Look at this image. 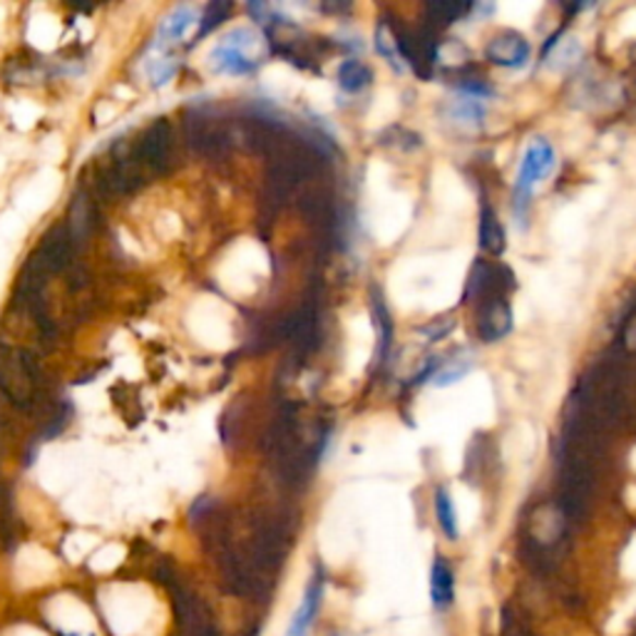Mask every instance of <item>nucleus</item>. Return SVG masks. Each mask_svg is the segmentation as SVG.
<instances>
[{"mask_svg": "<svg viewBox=\"0 0 636 636\" xmlns=\"http://www.w3.org/2000/svg\"><path fill=\"white\" fill-rule=\"evenodd\" d=\"M375 45H379L381 56L388 58L393 65L400 68V48H398V31H393L391 23H383L375 33Z\"/></svg>", "mask_w": 636, "mask_h": 636, "instance_id": "obj_20", "label": "nucleus"}, {"mask_svg": "<svg viewBox=\"0 0 636 636\" xmlns=\"http://www.w3.org/2000/svg\"><path fill=\"white\" fill-rule=\"evenodd\" d=\"M475 326H478V336L485 340V344H495V340L509 334V328H513V311H509L503 293L478 303Z\"/></svg>", "mask_w": 636, "mask_h": 636, "instance_id": "obj_8", "label": "nucleus"}, {"mask_svg": "<svg viewBox=\"0 0 636 636\" xmlns=\"http://www.w3.org/2000/svg\"><path fill=\"white\" fill-rule=\"evenodd\" d=\"M97 184H100V190L110 196L130 194L145 184V169L137 163L134 152H124V155L110 157V163H107L100 169V175H97Z\"/></svg>", "mask_w": 636, "mask_h": 636, "instance_id": "obj_3", "label": "nucleus"}, {"mask_svg": "<svg viewBox=\"0 0 636 636\" xmlns=\"http://www.w3.org/2000/svg\"><path fill=\"white\" fill-rule=\"evenodd\" d=\"M187 137H190L192 147L204 152V155H219L227 147V132L204 107H192L187 112Z\"/></svg>", "mask_w": 636, "mask_h": 636, "instance_id": "obj_5", "label": "nucleus"}, {"mask_svg": "<svg viewBox=\"0 0 636 636\" xmlns=\"http://www.w3.org/2000/svg\"><path fill=\"white\" fill-rule=\"evenodd\" d=\"M194 21H196V13L192 11V8H179V11H175L163 23V28H159V45L177 43Z\"/></svg>", "mask_w": 636, "mask_h": 636, "instance_id": "obj_16", "label": "nucleus"}, {"mask_svg": "<svg viewBox=\"0 0 636 636\" xmlns=\"http://www.w3.org/2000/svg\"><path fill=\"white\" fill-rule=\"evenodd\" d=\"M89 224H93V207H89V202L85 196H75L73 207H70V221H68V229L70 235H73L75 244L83 241V237L89 231Z\"/></svg>", "mask_w": 636, "mask_h": 636, "instance_id": "obj_17", "label": "nucleus"}, {"mask_svg": "<svg viewBox=\"0 0 636 636\" xmlns=\"http://www.w3.org/2000/svg\"><path fill=\"white\" fill-rule=\"evenodd\" d=\"M229 13H231V3H212L207 8V13H204V17H202L200 38H204V35L212 33L221 21H227Z\"/></svg>", "mask_w": 636, "mask_h": 636, "instance_id": "obj_21", "label": "nucleus"}, {"mask_svg": "<svg viewBox=\"0 0 636 636\" xmlns=\"http://www.w3.org/2000/svg\"><path fill=\"white\" fill-rule=\"evenodd\" d=\"M324 585H326L324 572L316 567L313 569L307 589H303L301 602L297 607V612H293L289 626H286L284 636H309L311 634L313 624H316V620H319L321 602H324Z\"/></svg>", "mask_w": 636, "mask_h": 636, "instance_id": "obj_7", "label": "nucleus"}, {"mask_svg": "<svg viewBox=\"0 0 636 636\" xmlns=\"http://www.w3.org/2000/svg\"><path fill=\"white\" fill-rule=\"evenodd\" d=\"M371 307H373V316H375V328H379V361L383 363L385 356L391 351V340H393V321H391V313L388 307L383 303L381 291L373 289V299H371Z\"/></svg>", "mask_w": 636, "mask_h": 636, "instance_id": "obj_14", "label": "nucleus"}, {"mask_svg": "<svg viewBox=\"0 0 636 636\" xmlns=\"http://www.w3.org/2000/svg\"><path fill=\"white\" fill-rule=\"evenodd\" d=\"M453 585H455L453 569L447 567L445 560H435L433 579H430V595H433V602L441 609H445L453 602V595H455Z\"/></svg>", "mask_w": 636, "mask_h": 636, "instance_id": "obj_13", "label": "nucleus"}, {"mask_svg": "<svg viewBox=\"0 0 636 636\" xmlns=\"http://www.w3.org/2000/svg\"><path fill=\"white\" fill-rule=\"evenodd\" d=\"M500 268H495L488 262H478L472 266V274H470V284H468V297L475 301H485L490 297H497L500 291Z\"/></svg>", "mask_w": 636, "mask_h": 636, "instance_id": "obj_11", "label": "nucleus"}, {"mask_svg": "<svg viewBox=\"0 0 636 636\" xmlns=\"http://www.w3.org/2000/svg\"><path fill=\"white\" fill-rule=\"evenodd\" d=\"M177 73V62L175 60H163V62H152L149 75L155 80V85H165Z\"/></svg>", "mask_w": 636, "mask_h": 636, "instance_id": "obj_23", "label": "nucleus"}, {"mask_svg": "<svg viewBox=\"0 0 636 636\" xmlns=\"http://www.w3.org/2000/svg\"><path fill=\"white\" fill-rule=\"evenodd\" d=\"M435 515L437 523L443 527V532L451 537V540H455V537H458V515H455L453 500L445 490L435 492Z\"/></svg>", "mask_w": 636, "mask_h": 636, "instance_id": "obj_19", "label": "nucleus"}, {"mask_svg": "<svg viewBox=\"0 0 636 636\" xmlns=\"http://www.w3.org/2000/svg\"><path fill=\"white\" fill-rule=\"evenodd\" d=\"M470 369V361H451L447 365H443V369H437L433 373V379L437 385H447V383H455V381H460L465 373H468Z\"/></svg>", "mask_w": 636, "mask_h": 636, "instance_id": "obj_22", "label": "nucleus"}, {"mask_svg": "<svg viewBox=\"0 0 636 636\" xmlns=\"http://www.w3.org/2000/svg\"><path fill=\"white\" fill-rule=\"evenodd\" d=\"M488 60L500 68H523L530 60V43L515 31L500 33L488 45Z\"/></svg>", "mask_w": 636, "mask_h": 636, "instance_id": "obj_10", "label": "nucleus"}, {"mask_svg": "<svg viewBox=\"0 0 636 636\" xmlns=\"http://www.w3.org/2000/svg\"><path fill=\"white\" fill-rule=\"evenodd\" d=\"M40 381V369L28 351H15L0 340V391L17 408H28Z\"/></svg>", "mask_w": 636, "mask_h": 636, "instance_id": "obj_1", "label": "nucleus"}, {"mask_svg": "<svg viewBox=\"0 0 636 636\" xmlns=\"http://www.w3.org/2000/svg\"><path fill=\"white\" fill-rule=\"evenodd\" d=\"M453 328V321L451 319H445V324L443 326H437V324H433L430 328H425V334L430 336V340H435V338H441V336H445L447 331Z\"/></svg>", "mask_w": 636, "mask_h": 636, "instance_id": "obj_25", "label": "nucleus"}, {"mask_svg": "<svg viewBox=\"0 0 636 636\" xmlns=\"http://www.w3.org/2000/svg\"><path fill=\"white\" fill-rule=\"evenodd\" d=\"M73 247H75L73 235H70L68 227H62L60 224V227H56L52 231H48V235H45L35 256H38V262L45 266V272L58 274L70 264Z\"/></svg>", "mask_w": 636, "mask_h": 636, "instance_id": "obj_9", "label": "nucleus"}, {"mask_svg": "<svg viewBox=\"0 0 636 636\" xmlns=\"http://www.w3.org/2000/svg\"><path fill=\"white\" fill-rule=\"evenodd\" d=\"M172 137H175L172 124L165 118H157L145 132H142V137L137 140V145L132 147V152L145 172L157 177L167 172L169 163H172L175 147Z\"/></svg>", "mask_w": 636, "mask_h": 636, "instance_id": "obj_2", "label": "nucleus"}, {"mask_svg": "<svg viewBox=\"0 0 636 636\" xmlns=\"http://www.w3.org/2000/svg\"><path fill=\"white\" fill-rule=\"evenodd\" d=\"M465 11H468V5L453 3V0H433V3H428L425 8L428 21L433 25H451L458 21V17H463Z\"/></svg>", "mask_w": 636, "mask_h": 636, "instance_id": "obj_18", "label": "nucleus"}, {"mask_svg": "<svg viewBox=\"0 0 636 636\" xmlns=\"http://www.w3.org/2000/svg\"><path fill=\"white\" fill-rule=\"evenodd\" d=\"M622 346L626 348V351L636 353V313L626 319V324L622 328Z\"/></svg>", "mask_w": 636, "mask_h": 636, "instance_id": "obj_24", "label": "nucleus"}, {"mask_svg": "<svg viewBox=\"0 0 636 636\" xmlns=\"http://www.w3.org/2000/svg\"><path fill=\"white\" fill-rule=\"evenodd\" d=\"M554 167V152L544 140H535L527 155L523 159V167H519L517 175V187H515V202L519 207H525L530 202V194L537 184L542 182L544 177L552 172Z\"/></svg>", "mask_w": 636, "mask_h": 636, "instance_id": "obj_4", "label": "nucleus"}, {"mask_svg": "<svg viewBox=\"0 0 636 636\" xmlns=\"http://www.w3.org/2000/svg\"><path fill=\"white\" fill-rule=\"evenodd\" d=\"M480 247L495 256L505 252V229L503 224L497 221V214L492 212L488 204L482 207L480 214Z\"/></svg>", "mask_w": 636, "mask_h": 636, "instance_id": "obj_12", "label": "nucleus"}, {"mask_svg": "<svg viewBox=\"0 0 636 636\" xmlns=\"http://www.w3.org/2000/svg\"><path fill=\"white\" fill-rule=\"evenodd\" d=\"M371 83V70L363 65L361 60H346L338 68V85L346 93H361V89Z\"/></svg>", "mask_w": 636, "mask_h": 636, "instance_id": "obj_15", "label": "nucleus"}, {"mask_svg": "<svg viewBox=\"0 0 636 636\" xmlns=\"http://www.w3.org/2000/svg\"><path fill=\"white\" fill-rule=\"evenodd\" d=\"M254 45V33L249 31H235L229 38H224V43L214 50V65H217L221 73L229 75H247L256 68V60L249 56L247 48Z\"/></svg>", "mask_w": 636, "mask_h": 636, "instance_id": "obj_6", "label": "nucleus"}]
</instances>
